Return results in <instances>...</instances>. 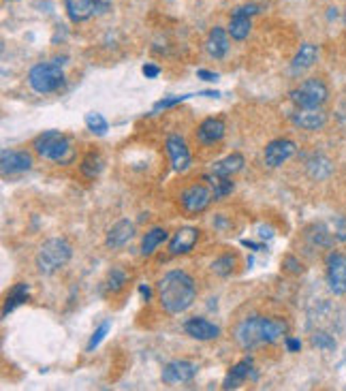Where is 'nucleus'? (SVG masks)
Segmentation results:
<instances>
[{"label":"nucleus","instance_id":"obj_1","mask_svg":"<svg viewBox=\"0 0 346 391\" xmlns=\"http://www.w3.org/2000/svg\"><path fill=\"white\" fill-rule=\"evenodd\" d=\"M161 308L169 315H182L197 299L194 278L184 270H171L156 282Z\"/></svg>","mask_w":346,"mask_h":391},{"label":"nucleus","instance_id":"obj_2","mask_svg":"<svg viewBox=\"0 0 346 391\" xmlns=\"http://www.w3.org/2000/svg\"><path fill=\"white\" fill-rule=\"evenodd\" d=\"M35 152L45 161L58 163V165H68L75 159V150L68 141L66 135H62L60 131H45L41 133L35 141H32Z\"/></svg>","mask_w":346,"mask_h":391},{"label":"nucleus","instance_id":"obj_3","mask_svg":"<svg viewBox=\"0 0 346 391\" xmlns=\"http://www.w3.org/2000/svg\"><path fill=\"white\" fill-rule=\"evenodd\" d=\"M71 257H73L71 244H68L66 240H62V238H51V240L41 244V248L37 251L35 263H37V270L41 274L51 276L71 261Z\"/></svg>","mask_w":346,"mask_h":391},{"label":"nucleus","instance_id":"obj_4","mask_svg":"<svg viewBox=\"0 0 346 391\" xmlns=\"http://www.w3.org/2000/svg\"><path fill=\"white\" fill-rule=\"evenodd\" d=\"M28 86L37 95H51L64 86V71L58 62L47 60V62H37L28 71Z\"/></svg>","mask_w":346,"mask_h":391},{"label":"nucleus","instance_id":"obj_5","mask_svg":"<svg viewBox=\"0 0 346 391\" xmlns=\"http://www.w3.org/2000/svg\"><path fill=\"white\" fill-rule=\"evenodd\" d=\"M289 99L295 107H323L329 99V88L319 77H310L291 90Z\"/></svg>","mask_w":346,"mask_h":391},{"label":"nucleus","instance_id":"obj_6","mask_svg":"<svg viewBox=\"0 0 346 391\" xmlns=\"http://www.w3.org/2000/svg\"><path fill=\"white\" fill-rule=\"evenodd\" d=\"M214 191L207 182H194L180 193V205L186 214H201L210 207Z\"/></svg>","mask_w":346,"mask_h":391},{"label":"nucleus","instance_id":"obj_7","mask_svg":"<svg viewBox=\"0 0 346 391\" xmlns=\"http://www.w3.org/2000/svg\"><path fill=\"white\" fill-rule=\"evenodd\" d=\"M109 9L111 0H64V11L73 24H82L97 16H105Z\"/></svg>","mask_w":346,"mask_h":391},{"label":"nucleus","instance_id":"obj_8","mask_svg":"<svg viewBox=\"0 0 346 391\" xmlns=\"http://www.w3.org/2000/svg\"><path fill=\"white\" fill-rule=\"evenodd\" d=\"M235 340L246 351L265 344V317L252 315L242 319L235 327Z\"/></svg>","mask_w":346,"mask_h":391},{"label":"nucleus","instance_id":"obj_9","mask_svg":"<svg viewBox=\"0 0 346 391\" xmlns=\"http://www.w3.org/2000/svg\"><path fill=\"white\" fill-rule=\"evenodd\" d=\"M327 265V284L333 295L346 293V253L331 251L325 259Z\"/></svg>","mask_w":346,"mask_h":391},{"label":"nucleus","instance_id":"obj_10","mask_svg":"<svg viewBox=\"0 0 346 391\" xmlns=\"http://www.w3.org/2000/svg\"><path fill=\"white\" fill-rule=\"evenodd\" d=\"M165 150H167V156H169V163H171V169L175 174H184L190 169L192 165V156H190V150L184 141V137L180 135H169L165 139Z\"/></svg>","mask_w":346,"mask_h":391},{"label":"nucleus","instance_id":"obj_11","mask_svg":"<svg viewBox=\"0 0 346 391\" xmlns=\"http://www.w3.org/2000/svg\"><path fill=\"white\" fill-rule=\"evenodd\" d=\"M295 152H297L295 141H291V139H273V141H269V143L265 145V150H263V163H265L269 169L283 167Z\"/></svg>","mask_w":346,"mask_h":391},{"label":"nucleus","instance_id":"obj_12","mask_svg":"<svg viewBox=\"0 0 346 391\" xmlns=\"http://www.w3.org/2000/svg\"><path fill=\"white\" fill-rule=\"evenodd\" d=\"M199 372V366L194 361H188V359H175V361H169L165 368H163V383L165 385H184V383H190Z\"/></svg>","mask_w":346,"mask_h":391},{"label":"nucleus","instance_id":"obj_13","mask_svg":"<svg viewBox=\"0 0 346 391\" xmlns=\"http://www.w3.org/2000/svg\"><path fill=\"white\" fill-rule=\"evenodd\" d=\"M199 238H201V231L197 227H180L173 233V238L169 240V255L171 257L188 255L197 246Z\"/></svg>","mask_w":346,"mask_h":391},{"label":"nucleus","instance_id":"obj_14","mask_svg":"<svg viewBox=\"0 0 346 391\" xmlns=\"http://www.w3.org/2000/svg\"><path fill=\"white\" fill-rule=\"evenodd\" d=\"M30 167H32V156L26 150H3V156H0V169H3V176L24 174Z\"/></svg>","mask_w":346,"mask_h":391},{"label":"nucleus","instance_id":"obj_15","mask_svg":"<svg viewBox=\"0 0 346 391\" xmlns=\"http://www.w3.org/2000/svg\"><path fill=\"white\" fill-rule=\"evenodd\" d=\"M291 122L304 131H321L327 124V112L323 107H297L291 114Z\"/></svg>","mask_w":346,"mask_h":391},{"label":"nucleus","instance_id":"obj_16","mask_svg":"<svg viewBox=\"0 0 346 391\" xmlns=\"http://www.w3.org/2000/svg\"><path fill=\"white\" fill-rule=\"evenodd\" d=\"M184 332L199 342H207V340H216L221 336V327L214 325L212 321H207L203 317H192L184 323Z\"/></svg>","mask_w":346,"mask_h":391},{"label":"nucleus","instance_id":"obj_17","mask_svg":"<svg viewBox=\"0 0 346 391\" xmlns=\"http://www.w3.org/2000/svg\"><path fill=\"white\" fill-rule=\"evenodd\" d=\"M135 236V224L128 220V218H122L118 220L109 231H107V236H105V248L109 251H118L122 246H126Z\"/></svg>","mask_w":346,"mask_h":391},{"label":"nucleus","instance_id":"obj_18","mask_svg":"<svg viewBox=\"0 0 346 391\" xmlns=\"http://www.w3.org/2000/svg\"><path fill=\"white\" fill-rule=\"evenodd\" d=\"M225 131H227V126L221 118H205L197 128V141L201 145H214V143L223 141Z\"/></svg>","mask_w":346,"mask_h":391},{"label":"nucleus","instance_id":"obj_19","mask_svg":"<svg viewBox=\"0 0 346 391\" xmlns=\"http://www.w3.org/2000/svg\"><path fill=\"white\" fill-rule=\"evenodd\" d=\"M229 37H231L229 30H225L223 26H214L205 39V52L210 54L214 60H223L229 54V47H231Z\"/></svg>","mask_w":346,"mask_h":391},{"label":"nucleus","instance_id":"obj_20","mask_svg":"<svg viewBox=\"0 0 346 391\" xmlns=\"http://www.w3.org/2000/svg\"><path fill=\"white\" fill-rule=\"evenodd\" d=\"M316 58H319V47L314 43H302V47L297 49V54L291 60V73L293 75L306 73L310 66H314Z\"/></svg>","mask_w":346,"mask_h":391},{"label":"nucleus","instance_id":"obj_21","mask_svg":"<svg viewBox=\"0 0 346 391\" xmlns=\"http://www.w3.org/2000/svg\"><path fill=\"white\" fill-rule=\"evenodd\" d=\"M167 240H169L167 229H163V227H152V229H148V231L144 233L140 253H142L144 257H150V255H154Z\"/></svg>","mask_w":346,"mask_h":391},{"label":"nucleus","instance_id":"obj_22","mask_svg":"<svg viewBox=\"0 0 346 391\" xmlns=\"http://www.w3.org/2000/svg\"><path fill=\"white\" fill-rule=\"evenodd\" d=\"M257 378L254 374H252V359L250 357H246V359H242L240 363H235L231 370H229V374L225 376V383H223V389H235V387H240V383H244L246 378Z\"/></svg>","mask_w":346,"mask_h":391},{"label":"nucleus","instance_id":"obj_23","mask_svg":"<svg viewBox=\"0 0 346 391\" xmlns=\"http://www.w3.org/2000/svg\"><path fill=\"white\" fill-rule=\"evenodd\" d=\"M244 163H246L244 156H242L240 152H233V154L225 156L223 161L214 163L212 174H214V176H221V178H231V176H235L237 172L244 169Z\"/></svg>","mask_w":346,"mask_h":391},{"label":"nucleus","instance_id":"obj_24","mask_svg":"<svg viewBox=\"0 0 346 391\" xmlns=\"http://www.w3.org/2000/svg\"><path fill=\"white\" fill-rule=\"evenodd\" d=\"M306 172L312 180H327L333 172V165L329 159H325L323 154H314L306 163Z\"/></svg>","mask_w":346,"mask_h":391},{"label":"nucleus","instance_id":"obj_25","mask_svg":"<svg viewBox=\"0 0 346 391\" xmlns=\"http://www.w3.org/2000/svg\"><path fill=\"white\" fill-rule=\"evenodd\" d=\"M252 16H246V13H240V11H233L231 13V20H229V35L233 41H244L248 35H250V28H252V22H250Z\"/></svg>","mask_w":346,"mask_h":391},{"label":"nucleus","instance_id":"obj_26","mask_svg":"<svg viewBox=\"0 0 346 391\" xmlns=\"http://www.w3.org/2000/svg\"><path fill=\"white\" fill-rule=\"evenodd\" d=\"M28 295H30V287H28L26 282L16 284V287L9 291L7 299H5V306H3V317H9V312H13L18 306L26 303V301H28Z\"/></svg>","mask_w":346,"mask_h":391},{"label":"nucleus","instance_id":"obj_27","mask_svg":"<svg viewBox=\"0 0 346 391\" xmlns=\"http://www.w3.org/2000/svg\"><path fill=\"white\" fill-rule=\"evenodd\" d=\"M306 240L314 248H331L333 246V236L327 231L325 224H314L306 231Z\"/></svg>","mask_w":346,"mask_h":391},{"label":"nucleus","instance_id":"obj_28","mask_svg":"<svg viewBox=\"0 0 346 391\" xmlns=\"http://www.w3.org/2000/svg\"><path fill=\"white\" fill-rule=\"evenodd\" d=\"M105 163H103V156L99 152H88L84 159H82V174L90 180H94L101 172H103Z\"/></svg>","mask_w":346,"mask_h":391},{"label":"nucleus","instance_id":"obj_29","mask_svg":"<svg viewBox=\"0 0 346 391\" xmlns=\"http://www.w3.org/2000/svg\"><path fill=\"white\" fill-rule=\"evenodd\" d=\"M235 265H237V257L233 253H225L216 257V261L212 263V272L221 278H227L235 272Z\"/></svg>","mask_w":346,"mask_h":391},{"label":"nucleus","instance_id":"obj_30","mask_svg":"<svg viewBox=\"0 0 346 391\" xmlns=\"http://www.w3.org/2000/svg\"><path fill=\"white\" fill-rule=\"evenodd\" d=\"M203 180L212 186L214 199H225L229 193H233V182L229 178H221V176H214V174H207Z\"/></svg>","mask_w":346,"mask_h":391},{"label":"nucleus","instance_id":"obj_31","mask_svg":"<svg viewBox=\"0 0 346 391\" xmlns=\"http://www.w3.org/2000/svg\"><path fill=\"white\" fill-rule=\"evenodd\" d=\"M126 282H128V276H126V272L122 267L109 270V274H107V289L111 293H120L126 287Z\"/></svg>","mask_w":346,"mask_h":391},{"label":"nucleus","instance_id":"obj_32","mask_svg":"<svg viewBox=\"0 0 346 391\" xmlns=\"http://www.w3.org/2000/svg\"><path fill=\"white\" fill-rule=\"evenodd\" d=\"M86 126L90 128V133H94V135H105L107 133V128H109V124H107V120L99 114V112H90L88 116H86Z\"/></svg>","mask_w":346,"mask_h":391},{"label":"nucleus","instance_id":"obj_33","mask_svg":"<svg viewBox=\"0 0 346 391\" xmlns=\"http://www.w3.org/2000/svg\"><path fill=\"white\" fill-rule=\"evenodd\" d=\"M109 330H111V321H103L97 330H94V334L90 336V340H88V347H86V351H94L103 340H105V336L109 334Z\"/></svg>","mask_w":346,"mask_h":391},{"label":"nucleus","instance_id":"obj_34","mask_svg":"<svg viewBox=\"0 0 346 391\" xmlns=\"http://www.w3.org/2000/svg\"><path fill=\"white\" fill-rule=\"evenodd\" d=\"M312 347L314 349H319V351H333L335 349V340L329 336V334H325V332H316V334H312Z\"/></svg>","mask_w":346,"mask_h":391},{"label":"nucleus","instance_id":"obj_35","mask_svg":"<svg viewBox=\"0 0 346 391\" xmlns=\"http://www.w3.org/2000/svg\"><path fill=\"white\" fill-rule=\"evenodd\" d=\"M192 95H182V97H173V99H163V101H159L156 105H154V112H161V109H167V107H171V105H178V103H182V101H186V99H190Z\"/></svg>","mask_w":346,"mask_h":391},{"label":"nucleus","instance_id":"obj_36","mask_svg":"<svg viewBox=\"0 0 346 391\" xmlns=\"http://www.w3.org/2000/svg\"><path fill=\"white\" fill-rule=\"evenodd\" d=\"M283 267H285L287 272H291V274H302V272H304L302 263H299V261H297L293 255L285 257V261H283Z\"/></svg>","mask_w":346,"mask_h":391},{"label":"nucleus","instance_id":"obj_37","mask_svg":"<svg viewBox=\"0 0 346 391\" xmlns=\"http://www.w3.org/2000/svg\"><path fill=\"white\" fill-rule=\"evenodd\" d=\"M197 77L199 80H203V82H218V73H212V71H205V68H199L197 71Z\"/></svg>","mask_w":346,"mask_h":391},{"label":"nucleus","instance_id":"obj_38","mask_svg":"<svg viewBox=\"0 0 346 391\" xmlns=\"http://www.w3.org/2000/svg\"><path fill=\"white\" fill-rule=\"evenodd\" d=\"M235 11H240V13H246V16H257V13H261V5H257V3H248V5H242V7H237Z\"/></svg>","mask_w":346,"mask_h":391},{"label":"nucleus","instance_id":"obj_39","mask_svg":"<svg viewBox=\"0 0 346 391\" xmlns=\"http://www.w3.org/2000/svg\"><path fill=\"white\" fill-rule=\"evenodd\" d=\"M285 347H287L289 353H299V351H302V340L287 336V338H285Z\"/></svg>","mask_w":346,"mask_h":391},{"label":"nucleus","instance_id":"obj_40","mask_svg":"<svg viewBox=\"0 0 346 391\" xmlns=\"http://www.w3.org/2000/svg\"><path fill=\"white\" fill-rule=\"evenodd\" d=\"M144 75L148 77V80H154V77H159L161 75V68L156 66V64H152V62H148V64H144Z\"/></svg>","mask_w":346,"mask_h":391},{"label":"nucleus","instance_id":"obj_41","mask_svg":"<svg viewBox=\"0 0 346 391\" xmlns=\"http://www.w3.org/2000/svg\"><path fill=\"white\" fill-rule=\"evenodd\" d=\"M140 293H142L144 299H150V297H152V289H150L148 284H140Z\"/></svg>","mask_w":346,"mask_h":391},{"label":"nucleus","instance_id":"obj_42","mask_svg":"<svg viewBox=\"0 0 346 391\" xmlns=\"http://www.w3.org/2000/svg\"><path fill=\"white\" fill-rule=\"evenodd\" d=\"M242 244H244V246H248L250 251H265V248H263L261 244H254V242H248V240H244Z\"/></svg>","mask_w":346,"mask_h":391},{"label":"nucleus","instance_id":"obj_43","mask_svg":"<svg viewBox=\"0 0 346 391\" xmlns=\"http://www.w3.org/2000/svg\"><path fill=\"white\" fill-rule=\"evenodd\" d=\"M344 361H346V353H344Z\"/></svg>","mask_w":346,"mask_h":391}]
</instances>
